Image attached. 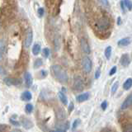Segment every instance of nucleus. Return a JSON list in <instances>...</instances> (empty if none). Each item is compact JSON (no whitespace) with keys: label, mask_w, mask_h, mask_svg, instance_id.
<instances>
[{"label":"nucleus","mask_w":132,"mask_h":132,"mask_svg":"<svg viewBox=\"0 0 132 132\" xmlns=\"http://www.w3.org/2000/svg\"><path fill=\"white\" fill-rule=\"evenodd\" d=\"M51 73L53 74V76L55 77L60 82L64 84V82H66L68 81V78H69L68 73L60 65L54 64L51 66Z\"/></svg>","instance_id":"nucleus-1"},{"label":"nucleus","mask_w":132,"mask_h":132,"mask_svg":"<svg viewBox=\"0 0 132 132\" xmlns=\"http://www.w3.org/2000/svg\"><path fill=\"white\" fill-rule=\"evenodd\" d=\"M111 27L110 19L106 16H102L95 22V27L99 31H105Z\"/></svg>","instance_id":"nucleus-2"},{"label":"nucleus","mask_w":132,"mask_h":132,"mask_svg":"<svg viewBox=\"0 0 132 132\" xmlns=\"http://www.w3.org/2000/svg\"><path fill=\"white\" fill-rule=\"evenodd\" d=\"M82 67L84 71L87 73H88L92 70V60H91L88 56H85L82 59Z\"/></svg>","instance_id":"nucleus-3"},{"label":"nucleus","mask_w":132,"mask_h":132,"mask_svg":"<svg viewBox=\"0 0 132 132\" xmlns=\"http://www.w3.org/2000/svg\"><path fill=\"white\" fill-rule=\"evenodd\" d=\"M73 88L76 91H82L84 89V81L80 76H76L73 78Z\"/></svg>","instance_id":"nucleus-4"},{"label":"nucleus","mask_w":132,"mask_h":132,"mask_svg":"<svg viewBox=\"0 0 132 132\" xmlns=\"http://www.w3.org/2000/svg\"><path fill=\"white\" fill-rule=\"evenodd\" d=\"M32 40H33V34H32V31L29 30L26 35V37H25L24 40V47L25 48H28L31 46V45L32 43Z\"/></svg>","instance_id":"nucleus-5"},{"label":"nucleus","mask_w":132,"mask_h":132,"mask_svg":"<svg viewBox=\"0 0 132 132\" xmlns=\"http://www.w3.org/2000/svg\"><path fill=\"white\" fill-rule=\"evenodd\" d=\"M20 121H21V124H22V126L25 128V129L27 130H30L33 127V123L31 120L27 119V117H20Z\"/></svg>","instance_id":"nucleus-6"},{"label":"nucleus","mask_w":132,"mask_h":132,"mask_svg":"<svg viewBox=\"0 0 132 132\" xmlns=\"http://www.w3.org/2000/svg\"><path fill=\"white\" fill-rule=\"evenodd\" d=\"M4 82L8 85V86H12V85H15V86H18L20 84H22V81H21L19 78H4Z\"/></svg>","instance_id":"nucleus-7"},{"label":"nucleus","mask_w":132,"mask_h":132,"mask_svg":"<svg viewBox=\"0 0 132 132\" xmlns=\"http://www.w3.org/2000/svg\"><path fill=\"white\" fill-rule=\"evenodd\" d=\"M80 45H81L82 51H84L85 54H90L91 50L89 47V45L88 43V41H87L84 38H82L80 40Z\"/></svg>","instance_id":"nucleus-8"},{"label":"nucleus","mask_w":132,"mask_h":132,"mask_svg":"<svg viewBox=\"0 0 132 132\" xmlns=\"http://www.w3.org/2000/svg\"><path fill=\"white\" fill-rule=\"evenodd\" d=\"M120 63H121V64L124 66V67H127L130 63V59L129 55H128V54H124V55H122L121 57V60H120Z\"/></svg>","instance_id":"nucleus-9"},{"label":"nucleus","mask_w":132,"mask_h":132,"mask_svg":"<svg viewBox=\"0 0 132 132\" xmlns=\"http://www.w3.org/2000/svg\"><path fill=\"white\" fill-rule=\"evenodd\" d=\"M132 104V96L131 94H130L129 96H128L126 99L125 101H124V102L122 103L121 105V109L122 110H125L126 108H128V107H130Z\"/></svg>","instance_id":"nucleus-10"},{"label":"nucleus","mask_w":132,"mask_h":132,"mask_svg":"<svg viewBox=\"0 0 132 132\" xmlns=\"http://www.w3.org/2000/svg\"><path fill=\"white\" fill-rule=\"evenodd\" d=\"M55 113H56L57 118L59 120H64L66 117L65 111L63 108H62V107H59V108L55 111Z\"/></svg>","instance_id":"nucleus-11"},{"label":"nucleus","mask_w":132,"mask_h":132,"mask_svg":"<svg viewBox=\"0 0 132 132\" xmlns=\"http://www.w3.org/2000/svg\"><path fill=\"white\" fill-rule=\"evenodd\" d=\"M24 79H25V82H26V86L27 87H31V84H32V76L30 73L27 72L25 73L24 75Z\"/></svg>","instance_id":"nucleus-12"},{"label":"nucleus","mask_w":132,"mask_h":132,"mask_svg":"<svg viewBox=\"0 0 132 132\" xmlns=\"http://www.w3.org/2000/svg\"><path fill=\"white\" fill-rule=\"evenodd\" d=\"M32 96H31V92H29V91H25L24 93H22V96H21V98H22V100L24 101V102H27V101H30L31 99Z\"/></svg>","instance_id":"nucleus-13"},{"label":"nucleus","mask_w":132,"mask_h":132,"mask_svg":"<svg viewBox=\"0 0 132 132\" xmlns=\"http://www.w3.org/2000/svg\"><path fill=\"white\" fill-rule=\"evenodd\" d=\"M130 43V37H126V38H123L118 41V45L120 46H126Z\"/></svg>","instance_id":"nucleus-14"},{"label":"nucleus","mask_w":132,"mask_h":132,"mask_svg":"<svg viewBox=\"0 0 132 132\" xmlns=\"http://www.w3.org/2000/svg\"><path fill=\"white\" fill-rule=\"evenodd\" d=\"M88 97H89L88 93H82V94H80V95H78V96L77 97V98H76V99H77V101H78V102H82L86 101L87 99L88 98Z\"/></svg>","instance_id":"nucleus-15"},{"label":"nucleus","mask_w":132,"mask_h":132,"mask_svg":"<svg viewBox=\"0 0 132 132\" xmlns=\"http://www.w3.org/2000/svg\"><path fill=\"white\" fill-rule=\"evenodd\" d=\"M58 96H59V98H60V102L63 103L64 105H67V103H68L67 97L65 96V94L64 93L60 92L59 93H58Z\"/></svg>","instance_id":"nucleus-16"},{"label":"nucleus","mask_w":132,"mask_h":132,"mask_svg":"<svg viewBox=\"0 0 132 132\" xmlns=\"http://www.w3.org/2000/svg\"><path fill=\"white\" fill-rule=\"evenodd\" d=\"M131 86H132V79L130 78H129L125 81V82H124L123 88L125 90H129V89H130Z\"/></svg>","instance_id":"nucleus-17"},{"label":"nucleus","mask_w":132,"mask_h":132,"mask_svg":"<svg viewBox=\"0 0 132 132\" xmlns=\"http://www.w3.org/2000/svg\"><path fill=\"white\" fill-rule=\"evenodd\" d=\"M40 51V45L39 44H35L32 47V54L34 55H37Z\"/></svg>","instance_id":"nucleus-18"},{"label":"nucleus","mask_w":132,"mask_h":132,"mask_svg":"<svg viewBox=\"0 0 132 132\" xmlns=\"http://www.w3.org/2000/svg\"><path fill=\"white\" fill-rule=\"evenodd\" d=\"M54 45H55V51H58L60 47V38L59 36H57L55 38V41H54Z\"/></svg>","instance_id":"nucleus-19"},{"label":"nucleus","mask_w":132,"mask_h":132,"mask_svg":"<svg viewBox=\"0 0 132 132\" xmlns=\"http://www.w3.org/2000/svg\"><path fill=\"white\" fill-rule=\"evenodd\" d=\"M111 55V46H107L105 50V56L107 60H109Z\"/></svg>","instance_id":"nucleus-20"},{"label":"nucleus","mask_w":132,"mask_h":132,"mask_svg":"<svg viewBox=\"0 0 132 132\" xmlns=\"http://www.w3.org/2000/svg\"><path fill=\"white\" fill-rule=\"evenodd\" d=\"M16 115H15V116H12V117L9 119V121H10V122H11L13 126H18L20 125V123L16 121Z\"/></svg>","instance_id":"nucleus-21"},{"label":"nucleus","mask_w":132,"mask_h":132,"mask_svg":"<svg viewBox=\"0 0 132 132\" xmlns=\"http://www.w3.org/2000/svg\"><path fill=\"white\" fill-rule=\"evenodd\" d=\"M43 64V62H42V60L41 59H36L34 62V68L35 69H37V68H39L40 67L41 65H42Z\"/></svg>","instance_id":"nucleus-22"},{"label":"nucleus","mask_w":132,"mask_h":132,"mask_svg":"<svg viewBox=\"0 0 132 132\" xmlns=\"http://www.w3.org/2000/svg\"><path fill=\"white\" fill-rule=\"evenodd\" d=\"M118 87H119V82H116L115 84L112 85V87H111V94H114L116 92H117V88H118Z\"/></svg>","instance_id":"nucleus-23"},{"label":"nucleus","mask_w":132,"mask_h":132,"mask_svg":"<svg viewBox=\"0 0 132 132\" xmlns=\"http://www.w3.org/2000/svg\"><path fill=\"white\" fill-rule=\"evenodd\" d=\"M124 3H125V6L128 8V10H131L132 8V3H131V1L130 0H124Z\"/></svg>","instance_id":"nucleus-24"},{"label":"nucleus","mask_w":132,"mask_h":132,"mask_svg":"<svg viewBox=\"0 0 132 132\" xmlns=\"http://www.w3.org/2000/svg\"><path fill=\"white\" fill-rule=\"evenodd\" d=\"M33 110V106L31 104H27L26 106H25V111H26L27 113H31Z\"/></svg>","instance_id":"nucleus-25"},{"label":"nucleus","mask_w":132,"mask_h":132,"mask_svg":"<svg viewBox=\"0 0 132 132\" xmlns=\"http://www.w3.org/2000/svg\"><path fill=\"white\" fill-rule=\"evenodd\" d=\"M42 54H43L44 57H45V58L49 57V55H50V50H49V48H45L42 51Z\"/></svg>","instance_id":"nucleus-26"},{"label":"nucleus","mask_w":132,"mask_h":132,"mask_svg":"<svg viewBox=\"0 0 132 132\" xmlns=\"http://www.w3.org/2000/svg\"><path fill=\"white\" fill-rule=\"evenodd\" d=\"M8 126L5 124H2V125H0V132H5L7 130Z\"/></svg>","instance_id":"nucleus-27"},{"label":"nucleus","mask_w":132,"mask_h":132,"mask_svg":"<svg viewBox=\"0 0 132 132\" xmlns=\"http://www.w3.org/2000/svg\"><path fill=\"white\" fill-rule=\"evenodd\" d=\"M44 12H45V10L43 7H39L38 10H37V13H38L39 16H42L44 15Z\"/></svg>","instance_id":"nucleus-28"},{"label":"nucleus","mask_w":132,"mask_h":132,"mask_svg":"<svg viewBox=\"0 0 132 132\" xmlns=\"http://www.w3.org/2000/svg\"><path fill=\"white\" fill-rule=\"evenodd\" d=\"M99 2H100L102 5L104 6V7H108L109 6L108 0H99Z\"/></svg>","instance_id":"nucleus-29"},{"label":"nucleus","mask_w":132,"mask_h":132,"mask_svg":"<svg viewBox=\"0 0 132 132\" xmlns=\"http://www.w3.org/2000/svg\"><path fill=\"white\" fill-rule=\"evenodd\" d=\"M79 123H80V120L79 119H76L73 123V129H76Z\"/></svg>","instance_id":"nucleus-30"},{"label":"nucleus","mask_w":132,"mask_h":132,"mask_svg":"<svg viewBox=\"0 0 132 132\" xmlns=\"http://www.w3.org/2000/svg\"><path fill=\"white\" fill-rule=\"evenodd\" d=\"M116 72H117V66H114V67H112V68H111V69L110 70L109 75H110V76H112L113 74L116 73Z\"/></svg>","instance_id":"nucleus-31"},{"label":"nucleus","mask_w":132,"mask_h":132,"mask_svg":"<svg viewBox=\"0 0 132 132\" xmlns=\"http://www.w3.org/2000/svg\"><path fill=\"white\" fill-rule=\"evenodd\" d=\"M106 106H107V102H106V101L102 102V104H101V107L102 108V110H106Z\"/></svg>","instance_id":"nucleus-32"},{"label":"nucleus","mask_w":132,"mask_h":132,"mask_svg":"<svg viewBox=\"0 0 132 132\" xmlns=\"http://www.w3.org/2000/svg\"><path fill=\"white\" fill-rule=\"evenodd\" d=\"M73 107H74V105L73 102H70V104L69 106V112H72V111L73 110Z\"/></svg>","instance_id":"nucleus-33"},{"label":"nucleus","mask_w":132,"mask_h":132,"mask_svg":"<svg viewBox=\"0 0 132 132\" xmlns=\"http://www.w3.org/2000/svg\"><path fill=\"white\" fill-rule=\"evenodd\" d=\"M125 132H132V129H131V125H129L127 126L126 130H125Z\"/></svg>","instance_id":"nucleus-34"},{"label":"nucleus","mask_w":132,"mask_h":132,"mask_svg":"<svg viewBox=\"0 0 132 132\" xmlns=\"http://www.w3.org/2000/svg\"><path fill=\"white\" fill-rule=\"evenodd\" d=\"M100 73H101L100 69H97V72H96V73H95V78H98L99 77H100Z\"/></svg>","instance_id":"nucleus-35"},{"label":"nucleus","mask_w":132,"mask_h":132,"mask_svg":"<svg viewBox=\"0 0 132 132\" xmlns=\"http://www.w3.org/2000/svg\"><path fill=\"white\" fill-rule=\"evenodd\" d=\"M50 132H65V130H62V129H59V130H51Z\"/></svg>","instance_id":"nucleus-36"},{"label":"nucleus","mask_w":132,"mask_h":132,"mask_svg":"<svg viewBox=\"0 0 132 132\" xmlns=\"http://www.w3.org/2000/svg\"><path fill=\"white\" fill-rule=\"evenodd\" d=\"M121 9H122V11L124 12V11H125V5H124L123 1H121Z\"/></svg>","instance_id":"nucleus-37"},{"label":"nucleus","mask_w":132,"mask_h":132,"mask_svg":"<svg viewBox=\"0 0 132 132\" xmlns=\"http://www.w3.org/2000/svg\"><path fill=\"white\" fill-rule=\"evenodd\" d=\"M12 132H22L20 130H18V129H14L13 130H12Z\"/></svg>","instance_id":"nucleus-38"},{"label":"nucleus","mask_w":132,"mask_h":132,"mask_svg":"<svg viewBox=\"0 0 132 132\" xmlns=\"http://www.w3.org/2000/svg\"><path fill=\"white\" fill-rule=\"evenodd\" d=\"M118 25L121 24V18H118V22H117Z\"/></svg>","instance_id":"nucleus-39"},{"label":"nucleus","mask_w":132,"mask_h":132,"mask_svg":"<svg viewBox=\"0 0 132 132\" xmlns=\"http://www.w3.org/2000/svg\"><path fill=\"white\" fill-rule=\"evenodd\" d=\"M2 57H3V55H2V53H1V52H0V60H2Z\"/></svg>","instance_id":"nucleus-40"}]
</instances>
